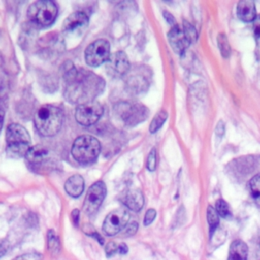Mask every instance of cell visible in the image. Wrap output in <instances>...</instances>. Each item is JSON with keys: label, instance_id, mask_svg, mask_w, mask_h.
Masks as SVG:
<instances>
[{"label": "cell", "instance_id": "32", "mask_svg": "<svg viewBox=\"0 0 260 260\" xmlns=\"http://www.w3.org/2000/svg\"><path fill=\"white\" fill-rule=\"evenodd\" d=\"M215 133L218 137H221L224 133V124L222 121H219L216 125V128H215Z\"/></svg>", "mask_w": 260, "mask_h": 260}, {"label": "cell", "instance_id": "13", "mask_svg": "<svg viewBox=\"0 0 260 260\" xmlns=\"http://www.w3.org/2000/svg\"><path fill=\"white\" fill-rule=\"evenodd\" d=\"M25 158L32 170H38L48 160V151L41 145L30 146L25 154Z\"/></svg>", "mask_w": 260, "mask_h": 260}, {"label": "cell", "instance_id": "8", "mask_svg": "<svg viewBox=\"0 0 260 260\" xmlns=\"http://www.w3.org/2000/svg\"><path fill=\"white\" fill-rule=\"evenodd\" d=\"M103 111V106L95 101L80 104L75 110V119L80 125L90 126L99 121Z\"/></svg>", "mask_w": 260, "mask_h": 260}, {"label": "cell", "instance_id": "6", "mask_svg": "<svg viewBox=\"0 0 260 260\" xmlns=\"http://www.w3.org/2000/svg\"><path fill=\"white\" fill-rule=\"evenodd\" d=\"M117 114L122 121L130 126L136 125L147 118L148 110L140 104L121 103L117 105Z\"/></svg>", "mask_w": 260, "mask_h": 260}, {"label": "cell", "instance_id": "28", "mask_svg": "<svg viewBox=\"0 0 260 260\" xmlns=\"http://www.w3.org/2000/svg\"><path fill=\"white\" fill-rule=\"evenodd\" d=\"M12 260H42V256L39 253H27L19 255Z\"/></svg>", "mask_w": 260, "mask_h": 260}, {"label": "cell", "instance_id": "10", "mask_svg": "<svg viewBox=\"0 0 260 260\" xmlns=\"http://www.w3.org/2000/svg\"><path fill=\"white\" fill-rule=\"evenodd\" d=\"M106 192V185L103 181H98L89 187L83 204V209L87 214H92L99 209L105 199Z\"/></svg>", "mask_w": 260, "mask_h": 260}, {"label": "cell", "instance_id": "33", "mask_svg": "<svg viewBox=\"0 0 260 260\" xmlns=\"http://www.w3.org/2000/svg\"><path fill=\"white\" fill-rule=\"evenodd\" d=\"M8 250V243L5 240L0 239V257H2Z\"/></svg>", "mask_w": 260, "mask_h": 260}, {"label": "cell", "instance_id": "3", "mask_svg": "<svg viewBox=\"0 0 260 260\" xmlns=\"http://www.w3.org/2000/svg\"><path fill=\"white\" fill-rule=\"evenodd\" d=\"M6 152L8 156L19 158L25 156L30 147V136L26 129L16 123L8 125L6 129Z\"/></svg>", "mask_w": 260, "mask_h": 260}, {"label": "cell", "instance_id": "37", "mask_svg": "<svg viewBox=\"0 0 260 260\" xmlns=\"http://www.w3.org/2000/svg\"><path fill=\"white\" fill-rule=\"evenodd\" d=\"M71 218H72V221L73 223L76 225L78 224V218H79V211L77 209H74L71 213Z\"/></svg>", "mask_w": 260, "mask_h": 260}, {"label": "cell", "instance_id": "22", "mask_svg": "<svg viewBox=\"0 0 260 260\" xmlns=\"http://www.w3.org/2000/svg\"><path fill=\"white\" fill-rule=\"evenodd\" d=\"M48 248L52 254H57L60 250V242L53 230L48 232Z\"/></svg>", "mask_w": 260, "mask_h": 260}, {"label": "cell", "instance_id": "11", "mask_svg": "<svg viewBox=\"0 0 260 260\" xmlns=\"http://www.w3.org/2000/svg\"><path fill=\"white\" fill-rule=\"evenodd\" d=\"M130 63L127 55L124 52H116L110 56L106 62V69L111 76L121 77L128 72Z\"/></svg>", "mask_w": 260, "mask_h": 260}, {"label": "cell", "instance_id": "24", "mask_svg": "<svg viewBox=\"0 0 260 260\" xmlns=\"http://www.w3.org/2000/svg\"><path fill=\"white\" fill-rule=\"evenodd\" d=\"M215 210L218 213V215H220L221 217H228V216L231 215L230 207H229L228 203L223 199H218L216 201Z\"/></svg>", "mask_w": 260, "mask_h": 260}, {"label": "cell", "instance_id": "16", "mask_svg": "<svg viewBox=\"0 0 260 260\" xmlns=\"http://www.w3.org/2000/svg\"><path fill=\"white\" fill-rule=\"evenodd\" d=\"M122 202L127 208L133 211H139L143 206L144 199L142 193L139 190H129L123 196Z\"/></svg>", "mask_w": 260, "mask_h": 260}, {"label": "cell", "instance_id": "27", "mask_svg": "<svg viewBox=\"0 0 260 260\" xmlns=\"http://www.w3.org/2000/svg\"><path fill=\"white\" fill-rule=\"evenodd\" d=\"M253 31L257 45L260 47V14L253 21Z\"/></svg>", "mask_w": 260, "mask_h": 260}, {"label": "cell", "instance_id": "14", "mask_svg": "<svg viewBox=\"0 0 260 260\" xmlns=\"http://www.w3.org/2000/svg\"><path fill=\"white\" fill-rule=\"evenodd\" d=\"M88 23L87 15L82 11H76L71 13L63 22V30L65 32H71L80 27L86 26Z\"/></svg>", "mask_w": 260, "mask_h": 260}, {"label": "cell", "instance_id": "39", "mask_svg": "<svg viewBox=\"0 0 260 260\" xmlns=\"http://www.w3.org/2000/svg\"><path fill=\"white\" fill-rule=\"evenodd\" d=\"M91 236H92V237H94V238H96V239H98V241L100 242V244H103V243H104L103 238H102V237H100L98 234H92Z\"/></svg>", "mask_w": 260, "mask_h": 260}, {"label": "cell", "instance_id": "38", "mask_svg": "<svg viewBox=\"0 0 260 260\" xmlns=\"http://www.w3.org/2000/svg\"><path fill=\"white\" fill-rule=\"evenodd\" d=\"M127 251H128L127 246H126L124 243L119 244V251H118V253H120V254H126Z\"/></svg>", "mask_w": 260, "mask_h": 260}, {"label": "cell", "instance_id": "15", "mask_svg": "<svg viewBox=\"0 0 260 260\" xmlns=\"http://www.w3.org/2000/svg\"><path fill=\"white\" fill-rule=\"evenodd\" d=\"M237 14L239 18L243 21H246V22L254 21L257 16L254 2L250 0L240 1L237 6Z\"/></svg>", "mask_w": 260, "mask_h": 260}, {"label": "cell", "instance_id": "5", "mask_svg": "<svg viewBox=\"0 0 260 260\" xmlns=\"http://www.w3.org/2000/svg\"><path fill=\"white\" fill-rule=\"evenodd\" d=\"M58 8L56 4L49 0L34 2L28 10L27 17L31 23L39 27H48L56 19Z\"/></svg>", "mask_w": 260, "mask_h": 260}, {"label": "cell", "instance_id": "31", "mask_svg": "<svg viewBox=\"0 0 260 260\" xmlns=\"http://www.w3.org/2000/svg\"><path fill=\"white\" fill-rule=\"evenodd\" d=\"M125 228H126V229H125V234H126L127 236H131V235H133V234L136 233L138 225H137V222L133 221V222H131L129 225H127V226H125Z\"/></svg>", "mask_w": 260, "mask_h": 260}, {"label": "cell", "instance_id": "9", "mask_svg": "<svg viewBox=\"0 0 260 260\" xmlns=\"http://www.w3.org/2000/svg\"><path fill=\"white\" fill-rule=\"evenodd\" d=\"M129 212L126 208L120 207L111 211L104 220L103 231L108 236H114L122 231L128 222Z\"/></svg>", "mask_w": 260, "mask_h": 260}, {"label": "cell", "instance_id": "36", "mask_svg": "<svg viewBox=\"0 0 260 260\" xmlns=\"http://www.w3.org/2000/svg\"><path fill=\"white\" fill-rule=\"evenodd\" d=\"M164 15H165V18L167 19V21L170 23V24H172L173 26L174 25H176V21H175V19H174V17H173V15L172 14H170L169 12H164Z\"/></svg>", "mask_w": 260, "mask_h": 260}, {"label": "cell", "instance_id": "29", "mask_svg": "<svg viewBox=\"0 0 260 260\" xmlns=\"http://www.w3.org/2000/svg\"><path fill=\"white\" fill-rule=\"evenodd\" d=\"M119 251V245H117L115 242H109L106 246V254L108 257L113 256L114 254L118 253Z\"/></svg>", "mask_w": 260, "mask_h": 260}, {"label": "cell", "instance_id": "7", "mask_svg": "<svg viewBox=\"0 0 260 260\" xmlns=\"http://www.w3.org/2000/svg\"><path fill=\"white\" fill-rule=\"evenodd\" d=\"M110 56V44L102 39L91 43L84 52L85 62L91 67H98L107 62Z\"/></svg>", "mask_w": 260, "mask_h": 260}, {"label": "cell", "instance_id": "26", "mask_svg": "<svg viewBox=\"0 0 260 260\" xmlns=\"http://www.w3.org/2000/svg\"><path fill=\"white\" fill-rule=\"evenodd\" d=\"M156 168V149L152 148L147 157V169L152 172Z\"/></svg>", "mask_w": 260, "mask_h": 260}, {"label": "cell", "instance_id": "4", "mask_svg": "<svg viewBox=\"0 0 260 260\" xmlns=\"http://www.w3.org/2000/svg\"><path fill=\"white\" fill-rule=\"evenodd\" d=\"M101 151L99 140L91 135H81L75 139L71 148L73 158L82 165H87L96 159Z\"/></svg>", "mask_w": 260, "mask_h": 260}, {"label": "cell", "instance_id": "18", "mask_svg": "<svg viewBox=\"0 0 260 260\" xmlns=\"http://www.w3.org/2000/svg\"><path fill=\"white\" fill-rule=\"evenodd\" d=\"M248 246L241 240L234 241L230 246L228 260H247Z\"/></svg>", "mask_w": 260, "mask_h": 260}, {"label": "cell", "instance_id": "12", "mask_svg": "<svg viewBox=\"0 0 260 260\" xmlns=\"http://www.w3.org/2000/svg\"><path fill=\"white\" fill-rule=\"evenodd\" d=\"M169 42L174 49V51L178 54H182L188 46L191 44L189 39L187 38L186 34L184 32L183 28H181L179 25H174L168 35Z\"/></svg>", "mask_w": 260, "mask_h": 260}, {"label": "cell", "instance_id": "2", "mask_svg": "<svg viewBox=\"0 0 260 260\" xmlns=\"http://www.w3.org/2000/svg\"><path fill=\"white\" fill-rule=\"evenodd\" d=\"M64 121L62 110L53 105L42 106L35 115V126L43 136H53L59 132Z\"/></svg>", "mask_w": 260, "mask_h": 260}, {"label": "cell", "instance_id": "17", "mask_svg": "<svg viewBox=\"0 0 260 260\" xmlns=\"http://www.w3.org/2000/svg\"><path fill=\"white\" fill-rule=\"evenodd\" d=\"M64 187L71 197H79L84 190V180L80 175H73L67 179Z\"/></svg>", "mask_w": 260, "mask_h": 260}, {"label": "cell", "instance_id": "1", "mask_svg": "<svg viewBox=\"0 0 260 260\" xmlns=\"http://www.w3.org/2000/svg\"><path fill=\"white\" fill-rule=\"evenodd\" d=\"M67 64L63 73L65 98L72 103L93 102L104 89V79L92 72L76 69L70 62Z\"/></svg>", "mask_w": 260, "mask_h": 260}, {"label": "cell", "instance_id": "23", "mask_svg": "<svg viewBox=\"0 0 260 260\" xmlns=\"http://www.w3.org/2000/svg\"><path fill=\"white\" fill-rule=\"evenodd\" d=\"M217 44H218V48L220 50L222 57L229 58V56L231 54V47H230L228 38L224 34H219L217 36Z\"/></svg>", "mask_w": 260, "mask_h": 260}, {"label": "cell", "instance_id": "35", "mask_svg": "<svg viewBox=\"0 0 260 260\" xmlns=\"http://www.w3.org/2000/svg\"><path fill=\"white\" fill-rule=\"evenodd\" d=\"M4 117H5V109H4V106H3L2 102L0 101V131H1L2 126H3Z\"/></svg>", "mask_w": 260, "mask_h": 260}, {"label": "cell", "instance_id": "34", "mask_svg": "<svg viewBox=\"0 0 260 260\" xmlns=\"http://www.w3.org/2000/svg\"><path fill=\"white\" fill-rule=\"evenodd\" d=\"M255 250H256V255L260 259V231L257 234L256 240H255Z\"/></svg>", "mask_w": 260, "mask_h": 260}, {"label": "cell", "instance_id": "30", "mask_svg": "<svg viewBox=\"0 0 260 260\" xmlns=\"http://www.w3.org/2000/svg\"><path fill=\"white\" fill-rule=\"evenodd\" d=\"M155 215H156V211L154 209H148L145 213V216H144V225H148L150 224L154 218H155Z\"/></svg>", "mask_w": 260, "mask_h": 260}, {"label": "cell", "instance_id": "20", "mask_svg": "<svg viewBox=\"0 0 260 260\" xmlns=\"http://www.w3.org/2000/svg\"><path fill=\"white\" fill-rule=\"evenodd\" d=\"M207 221L209 224V233L211 237L219 223V215L216 212L215 208H213L210 205L207 207Z\"/></svg>", "mask_w": 260, "mask_h": 260}, {"label": "cell", "instance_id": "25", "mask_svg": "<svg viewBox=\"0 0 260 260\" xmlns=\"http://www.w3.org/2000/svg\"><path fill=\"white\" fill-rule=\"evenodd\" d=\"M183 30H184V32L186 34V36H187V38L189 39V41H190V43H192V42H195L196 41V39H197V32H196V29L189 23V22H187V21H184L183 22Z\"/></svg>", "mask_w": 260, "mask_h": 260}, {"label": "cell", "instance_id": "21", "mask_svg": "<svg viewBox=\"0 0 260 260\" xmlns=\"http://www.w3.org/2000/svg\"><path fill=\"white\" fill-rule=\"evenodd\" d=\"M168 118V113L166 111H160L158 112L155 117L152 119L151 123H150V126H149V131L151 133H154L156 132L165 123V121L167 120Z\"/></svg>", "mask_w": 260, "mask_h": 260}, {"label": "cell", "instance_id": "19", "mask_svg": "<svg viewBox=\"0 0 260 260\" xmlns=\"http://www.w3.org/2000/svg\"><path fill=\"white\" fill-rule=\"evenodd\" d=\"M251 195L257 205L260 207V174L254 176L249 183Z\"/></svg>", "mask_w": 260, "mask_h": 260}]
</instances>
